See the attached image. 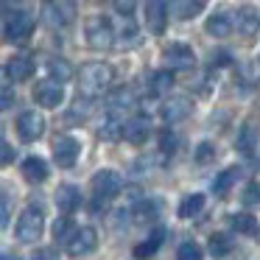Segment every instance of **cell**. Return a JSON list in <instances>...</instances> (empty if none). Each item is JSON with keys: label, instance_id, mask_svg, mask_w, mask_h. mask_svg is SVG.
<instances>
[{"label": "cell", "instance_id": "e0dca14e", "mask_svg": "<svg viewBox=\"0 0 260 260\" xmlns=\"http://www.w3.org/2000/svg\"><path fill=\"white\" fill-rule=\"evenodd\" d=\"M23 176L28 182H34V185H40V182L48 179V162L42 157H28L23 162Z\"/></svg>", "mask_w": 260, "mask_h": 260}, {"label": "cell", "instance_id": "ffe728a7", "mask_svg": "<svg viewBox=\"0 0 260 260\" xmlns=\"http://www.w3.org/2000/svg\"><path fill=\"white\" fill-rule=\"evenodd\" d=\"M204 31H207L210 37H215V40H224V37L232 34V20L226 17V14H213V17L204 23Z\"/></svg>", "mask_w": 260, "mask_h": 260}, {"label": "cell", "instance_id": "f35d334b", "mask_svg": "<svg viewBox=\"0 0 260 260\" xmlns=\"http://www.w3.org/2000/svg\"><path fill=\"white\" fill-rule=\"evenodd\" d=\"M0 148H3V157H0V159H3V165H12L14 162V148L9 146L6 140H3V146H0Z\"/></svg>", "mask_w": 260, "mask_h": 260}, {"label": "cell", "instance_id": "ab89813d", "mask_svg": "<svg viewBox=\"0 0 260 260\" xmlns=\"http://www.w3.org/2000/svg\"><path fill=\"white\" fill-rule=\"evenodd\" d=\"M31 260H56V254H53V249H40Z\"/></svg>", "mask_w": 260, "mask_h": 260}, {"label": "cell", "instance_id": "7402d4cb", "mask_svg": "<svg viewBox=\"0 0 260 260\" xmlns=\"http://www.w3.org/2000/svg\"><path fill=\"white\" fill-rule=\"evenodd\" d=\"M140 45V31H137L135 20H126L123 31H120L118 42H115V48H120V51H132V48Z\"/></svg>", "mask_w": 260, "mask_h": 260}, {"label": "cell", "instance_id": "8992f818", "mask_svg": "<svg viewBox=\"0 0 260 260\" xmlns=\"http://www.w3.org/2000/svg\"><path fill=\"white\" fill-rule=\"evenodd\" d=\"M162 62L165 68L174 73V70H190L193 64H196V53H193L190 45H182V42H171V45H165L162 51Z\"/></svg>", "mask_w": 260, "mask_h": 260}, {"label": "cell", "instance_id": "83f0119b", "mask_svg": "<svg viewBox=\"0 0 260 260\" xmlns=\"http://www.w3.org/2000/svg\"><path fill=\"white\" fill-rule=\"evenodd\" d=\"M174 12L182 20H190V17L204 12V0H179V3H174Z\"/></svg>", "mask_w": 260, "mask_h": 260}, {"label": "cell", "instance_id": "d4e9b609", "mask_svg": "<svg viewBox=\"0 0 260 260\" xmlns=\"http://www.w3.org/2000/svg\"><path fill=\"white\" fill-rule=\"evenodd\" d=\"M204 193H190L187 199H182V204H179V215L182 218H193V215H199L204 210Z\"/></svg>", "mask_w": 260, "mask_h": 260}, {"label": "cell", "instance_id": "8fae6325", "mask_svg": "<svg viewBox=\"0 0 260 260\" xmlns=\"http://www.w3.org/2000/svg\"><path fill=\"white\" fill-rule=\"evenodd\" d=\"M95 246H98L95 226H81V230H76V235L68 241V254L70 257H84V254H90Z\"/></svg>", "mask_w": 260, "mask_h": 260}, {"label": "cell", "instance_id": "484cf974", "mask_svg": "<svg viewBox=\"0 0 260 260\" xmlns=\"http://www.w3.org/2000/svg\"><path fill=\"white\" fill-rule=\"evenodd\" d=\"M254 146H257V126L246 123L241 132H238V148H241L243 154H252Z\"/></svg>", "mask_w": 260, "mask_h": 260}, {"label": "cell", "instance_id": "60d3db41", "mask_svg": "<svg viewBox=\"0 0 260 260\" xmlns=\"http://www.w3.org/2000/svg\"><path fill=\"white\" fill-rule=\"evenodd\" d=\"M3 260H12V257H9V254H3Z\"/></svg>", "mask_w": 260, "mask_h": 260}, {"label": "cell", "instance_id": "52a82bcc", "mask_svg": "<svg viewBox=\"0 0 260 260\" xmlns=\"http://www.w3.org/2000/svg\"><path fill=\"white\" fill-rule=\"evenodd\" d=\"M42 14H45V23L53 25V28H64L76 20V3L70 0H51L42 6Z\"/></svg>", "mask_w": 260, "mask_h": 260}, {"label": "cell", "instance_id": "f1b7e54d", "mask_svg": "<svg viewBox=\"0 0 260 260\" xmlns=\"http://www.w3.org/2000/svg\"><path fill=\"white\" fill-rule=\"evenodd\" d=\"M210 252H213L215 257L230 254L232 252V238L226 235V232H215V235H210Z\"/></svg>", "mask_w": 260, "mask_h": 260}, {"label": "cell", "instance_id": "9a60e30c", "mask_svg": "<svg viewBox=\"0 0 260 260\" xmlns=\"http://www.w3.org/2000/svg\"><path fill=\"white\" fill-rule=\"evenodd\" d=\"M168 3H162V0H151L146 6V25L151 34H165V23H168Z\"/></svg>", "mask_w": 260, "mask_h": 260}, {"label": "cell", "instance_id": "603a6c76", "mask_svg": "<svg viewBox=\"0 0 260 260\" xmlns=\"http://www.w3.org/2000/svg\"><path fill=\"white\" fill-rule=\"evenodd\" d=\"M171 87H174V73L171 70H157L151 76V81H148V92L151 95H165V92H171Z\"/></svg>", "mask_w": 260, "mask_h": 260}, {"label": "cell", "instance_id": "277c9868", "mask_svg": "<svg viewBox=\"0 0 260 260\" xmlns=\"http://www.w3.org/2000/svg\"><path fill=\"white\" fill-rule=\"evenodd\" d=\"M34 14L25 12V9H17V12H12L6 17V28H3V34H6L9 42H25L31 34H34Z\"/></svg>", "mask_w": 260, "mask_h": 260}, {"label": "cell", "instance_id": "836d02e7", "mask_svg": "<svg viewBox=\"0 0 260 260\" xmlns=\"http://www.w3.org/2000/svg\"><path fill=\"white\" fill-rule=\"evenodd\" d=\"M215 157V148H213V143H199L196 146V162H207V159H213Z\"/></svg>", "mask_w": 260, "mask_h": 260}, {"label": "cell", "instance_id": "4316f807", "mask_svg": "<svg viewBox=\"0 0 260 260\" xmlns=\"http://www.w3.org/2000/svg\"><path fill=\"white\" fill-rule=\"evenodd\" d=\"M230 221H232V230L243 232V235H257V218H254V215H249V213H235Z\"/></svg>", "mask_w": 260, "mask_h": 260}, {"label": "cell", "instance_id": "4dcf8cb0", "mask_svg": "<svg viewBox=\"0 0 260 260\" xmlns=\"http://www.w3.org/2000/svg\"><path fill=\"white\" fill-rule=\"evenodd\" d=\"M73 235H76V230H73V224H70L68 215L56 218V224H53V238H56V241H64V243H68Z\"/></svg>", "mask_w": 260, "mask_h": 260}, {"label": "cell", "instance_id": "74e56055", "mask_svg": "<svg viewBox=\"0 0 260 260\" xmlns=\"http://www.w3.org/2000/svg\"><path fill=\"white\" fill-rule=\"evenodd\" d=\"M14 104V92H12V87H9V81L3 84V95H0V107L3 109H9Z\"/></svg>", "mask_w": 260, "mask_h": 260}, {"label": "cell", "instance_id": "7a4b0ae2", "mask_svg": "<svg viewBox=\"0 0 260 260\" xmlns=\"http://www.w3.org/2000/svg\"><path fill=\"white\" fill-rule=\"evenodd\" d=\"M120 190H123V179H120L118 171H109V168L98 171V174L92 176V196H95L92 210L107 207V202H112Z\"/></svg>", "mask_w": 260, "mask_h": 260}, {"label": "cell", "instance_id": "5b68a950", "mask_svg": "<svg viewBox=\"0 0 260 260\" xmlns=\"http://www.w3.org/2000/svg\"><path fill=\"white\" fill-rule=\"evenodd\" d=\"M115 31H112V23L107 17H92L87 23V45L92 51H107V48L115 45Z\"/></svg>", "mask_w": 260, "mask_h": 260}, {"label": "cell", "instance_id": "d6986e66", "mask_svg": "<svg viewBox=\"0 0 260 260\" xmlns=\"http://www.w3.org/2000/svg\"><path fill=\"white\" fill-rule=\"evenodd\" d=\"M157 213H159L157 202H148V199H143V202L135 204V210H132V221H135V224H140V226L154 224V221H157Z\"/></svg>", "mask_w": 260, "mask_h": 260}, {"label": "cell", "instance_id": "cb8c5ba5", "mask_svg": "<svg viewBox=\"0 0 260 260\" xmlns=\"http://www.w3.org/2000/svg\"><path fill=\"white\" fill-rule=\"evenodd\" d=\"M238 176H241V168H226V171H221V174L215 176V182H213L215 196H226V193L232 190V185L238 182Z\"/></svg>", "mask_w": 260, "mask_h": 260}, {"label": "cell", "instance_id": "5bb4252c", "mask_svg": "<svg viewBox=\"0 0 260 260\" xmlns=\"http://www.w3.org/2000/svg\"><path fill=\"white\" fill-rule=\"evenodd\" d=\"M34 70H37V64H34V59H28V56H12L6 62V81H28L31 76H34Z\"/></svg>", "mask_w": 260, "mask_h": 260}, {"label": "cell", "instance_id": "30bf717a", "mask_svg": "<svg viewBox=\"0 0 260 260\" xmlns=\"http://www.w3.org/2000/svg\"><path fill=\"white\" fill-rule=\"evenodd\" d=\"M34 101L45 109H56L59 104L64 101V87L53 79H45V81H37L34 87Z\"/></svg>", "mask_w": 260, "mask_h": 260}, {"label": "cell", "instance_id": "4fadbf2b", "mask_svg": "<svg viewBox=\"0 0 260 260\" xmlns=\"http://www.w3.org/2000/svg\"><path fill=\"white\" fill-rule=\"evenodd\" d=\"M148 135H151V120L146 115H137V118L123 123V140L132 143V146H143L148 140Z\"/></svg>", "mask_w": 260, "mask_h": 260}, {"label": "cell", "instance_id": "e575fe53", "mask_svg": "<svg viewBox=\"0 0 260 260\" xmlns=\"http://www.w3.org/2000/svg\"><path fill=\"white\" fill-rule=\"evenodd\" d=\"M159 151L162 154H174L176 151V137L171 135V132H162V135H159Z\"/></svg>", "mask_w": 260, "mask_h": 260}, {"label": "cell", "instance_id": "3957f363", "mask_svg": "<svg viewBox=\"0 0 260 260\" xmlns=\"http://www.w3.org/2000/svg\"><path fill=\"white\" fill-rule=\"evenodd\" d=\"M42 230H45V215H42L40 207H25L20 221H17V226H14L17 241H23V243H34L42 235Z\"/></svg>", "mask_w": 260, "mask_h": 260}, {"label": "cell", "instance_id": "7c38bea8", "mask_svg": "<svg viewBox=\"0 0 260 260\" xmlns=\"http://www.w3.org/2000/svg\"><path fill=\"white\" fill-rule=\"evenodd\" d=\"M190 112H193V104L187 95H171V98H165L162 107H159V115H162L165 123H179V120H185Z\"/></svg>", "mask_w": 260, "mask_h": 260}, {"label": "cell", "instance_id": "44dd1931", "mask_svg": "<svg viewBox=\"0 0 260 260\" xmlns=\"http://www.w3.org/2000/svg\"><path fill=\"white\" fill-rule=\"evenodd\" d=\"M238 31H241L243 37H254L260 31V14H254L249 6H243L241 12H238Z\"/></svg>", "mask_w": 260, "mask_h": 260}, {"label": "cell", "instance_id": "f546056e", "mask_svg": "<svg viewBox=\"0 0 260 260\" xmlns=\"http://www.w3.org/2000/svg\"><path fill=\"white\" fill-rule=\"evenodd\" d=\"M48 70H51V76H53V81H70V76H73V70H70V64L64 62V59H51L48 62Z\"/></svg>", "mask_w": 260, "mask_h": 260}, {"label": "cell", "instance_id": "ac0fdd59", "mask_svg": "<svg viewBox=\"0 0 260 260\" xmlns=\"http://www.w3.org/2000/svg\"><path fill=\"white\" fill-rule=\"evenodd\" d=\"M162 241H165V230H162V226H157L148 241H143V243H137V246H135V257L137 260H148L159 246H162Z\"/></svg>", "mask_w": 260, "mask_h": 260}, {"label": "cell", "instance_id": "ba28073f", "mask_svg": "<svg viewBox=\"0 0 260 260\" xmlns=\"http://www.w3.org/2000/svg\"><path fill=\"white\" fill-rule=\"evenodd\" d=\"M42 132H45V118H42L37 109H25V112L17 115V135L23 143L40 140Z\"/></svg>", "mask_w": 260, "mask_h": 260}, {"label": "cell", "instance_id": "2e32d148", "mask_svg": "<svg viewBox=\"0 0 260 260\" xmlns=\"http://www.w3.org/2000/svg\"><path fill=\"white\" fill-rule=\"evenodd\" d=\"M79 204H81L79 187H76V185H59V190H56V207H59V213L70 215L76 207H79Z\"/></svg>", "mask_w": 260, "mask_h": 260}, {"label": "cell", "instance_id": "9c48e42d", "mask_svg": "<svg viewBox=\"0 0 260 260\" xmlns=\"http://www.w3.org/2000/svg\"><path fill=\"white\" fill-rule=\"evenodd\" d=\"M81 154V146L76 137L70 135H59L56 140H53V159H56L59 168H73L76 159H79Z\"/></svg>", "mask_w": 260, "mask_h": 260}, {"label": "cell", "instance_id": "6da1fadb", "mask_svg": "<svg viewBox=\"0 0 260 260\" xmlns=\"http://www.w3.org/2000/svg\"><path fill=\"white\" fill-rule=\"evenodd\" d=\"M115 79V70L104 62H90L79 70V95L81 98H98Z\"/></svg>", "mask_w": 260, "mask_h": 260}, {"label": "cell", "instance_id": "1f68e13d", "mask_svg": "<svg viewBox=\"0 0 260 260\" xmlns=\"http://www.w3.org/2000/svg\"><path fill=\"white\" fill-rule=\"evenodd\" d=\"M241 202L246 204V207H260V182H257V179H254V182H249V185L243 187Z\"/></svg>", "mask_w": 260, "mask_h": 260}, {"label": "cell", "instance_id": "d6a6232c", "mask_svg": "<svg viewBox=\"0 0 260 260\" xmlns=\"http://www.w3.org/2000/svg\"><path fill=\"white\" fill-rule=\"evenodd\" d=\"M176 260H202V246L196 241H185L176 249Z\"/></svg>", "mask_w": 260, "mask_h": 260}, {"label": "cell", "instance_id": "d590c367", "mask_svg": "<svg viewBox=\"0 0 260 260\" xmlns=\"http://www.w3.org/2000/svg\"><path fill=\"white\" fill-rule=\"evenodd\" d=\"M112 9H115V12H120L126 20H132V12H135V0H115Z\"/></svg>", "mask_w": 260, "mask_h": 260}, {"label": "cell", "instance_id": "8d00e7d4", "mask_svg": "<svg viewBox=\"0 0 260 260\" xmlns=\"http://www.w3.org/2000/svg\"><path fill=\"white\" fill-rule=\"evenodd\" d=\"M9 218H12V196H9V193H3V218H0L3 230L9 226Z\"/></svg>", "mask_w": 260, "mask_h": 260}]
</instances>
